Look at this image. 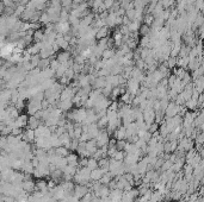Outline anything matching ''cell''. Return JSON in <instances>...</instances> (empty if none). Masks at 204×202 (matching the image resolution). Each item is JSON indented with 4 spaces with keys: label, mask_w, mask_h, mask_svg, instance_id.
Returning <instances> with one entry per match:
<instances>
[{
    "label": "cell",
    "mask_w": 204,
    "mask_h": 202,
    "mask_svg": "<svg viewBox=\"0 0 204 202\" xmlns=\"http://www.w3.org/2000/svg\"><path fill=\"white\" fill-rule=\"evenodd\" d=\"M180 111H182V107L179 105H177L176 102H170L168 107L165 111V115H166V118H173L176 115L180 114Z\"/></svg>",
    "instance_id": "obj_1"
},
{
    "label": "cell",
    "mask_w": 204,
    "mask_h": 202,
    "mask_svg": "<svg viewBox=\"0 0 204 202\" xmlns=\"http://www.w3.org/2000/svg\"><path fill=\"white\" fill-rule=\"evenodd\" d=\"M143 118H144V121L146 124L150 126L152 124H154L155 121V118H157V112L154 111V108H146L143 111Z\"/></svg>",
    "instance_id": "obj_2"
},
{
    "label": "cell",
    "mask_w": 204,
    "mask_h": 202,
    "mask_svg": "<svg viewBox=\"0 0 204 202\" xmlns=\"http://www.w3.org/2000/svg\"><path fill=\"white\" fill-rule=\"evenodd\" d=\"M138 90H140V82L134 77L130 79L128 81V92L133 96H136V95H138Z\"/></svg>",
    "instance_id": "obj_3"
},
{
    "label": "cell",
    "mask_w": 204,
    "mask_h": 202,
    "mask_svg": "<svg viewBox=\"0 0 204 202\" xmlns=\"http://www.w3.org/2000/svg\"><path fill=\"white\" fill-rule=\"evenodd\" d=\"M22 139H23L24 141H27V143H30V144L35 143V139H36V133H35V130L27 127L25 130H24L23 135H22Z\"/></svg>",
    "instance_id": "obj_4"
},
{
    "label": "cell",
    "mask_w": 204,
    "mask_h": 202,
    "mask_svg": "<svg viewBox=\"0 0 204 202\" xmlns=\"http://www.w3.org/2000/svg\"><path fill=\"white\" fill-rule=\"evenodd\" d=\"M90 191V188L87 186H82V184H75V188H74V195L81 200L84 196L86 195L87 193Z\"/></svg>",
    "instance_id": "obj_5"
},
{
    "label": "cell",
    "mask_w": 204,
    "mask_h": 202,
    "mask_svg": "<svg viewBox=\"0 0 204 202\" xmlns=\"http://www.w3.org/2000/svg\"><path fill=\"white\" fill-rule=\"evenodd\" d=\"M114 138L117 140H124L127 139V127L125 126H119L114 133Z\"/></svg>",
    "instance_id": "obj_6"
},
{
    "label": "cell",
    "mask_w": 204,
    "mask_h": 202,
    "mask_svg": "<svg viewBox=\"0 0 204 202\" xmlns=\"http://www.w3.org/2000/svg\"><path fill=\"white\" fill-rule=\"evenodd\" d=\"M106 174V171L102 168H97L95 170H92L91 172V180L92 181H100L102 177Z\"/></svg>",
    "instance_id": "obj_7"
},
{
    "label": "cell",
    "mask_w": 204,
    "mask_h": 202,
    "mask_svg": "<svg viewBox=\"0 0 204 202\" xmlns=\"http://www.w3.org/2000/svg\"><path fill=\"white\" fill-rule=\"evenodd\" d=\"M68 161L69 165H73V167H79V159H80V156L75 152H69V155L66 157Z\"/></svg>",
    "instance_id": "obj_8"
},
{
    "label": "cell",
    "mask_w": 204,
    "mask_h": 202,
    "mask_svg": "<svg viewBox=\"0 0 204 202\" xmlns=\"http://www.w3.org/2000/svg\"><path fill=\"white\" fill-rule=\"evenodd\" d=\"M122 196H123V190H121V189H114V190H111L109 197L112 202H121Z\"/></svg>",
    "instance_id": "obj_9"
},
{
    "label": "cell",
    "mask_w": 204,
    "mask_h": 202,
    "mask_svg": "<svg viewBox=\"0 0 204 202\" xmlns=\"http://www.w3.org/2000/svg\"><path fill=\"white\" fill-rule=\"evenodd\" d=\"M40 120H41V119H38L36 115H30V117H29V120H27V127L32 128V130H36L40 125H42Z\"/></svg>",
    "instance_id": "obj_10"
},
{
    "label": "cell",
    "mask_w": 204,
    "mask_h": 202,
    "mask_svg": "<svg viewBox=\"0 0 204 202\" xmlns=\"http://www.w3.org/2000/svg\"><path fill=\"white\" fill-rule=\"evenodd\" d=\"M22 186H23L24 191H27L29 194L34 193L35 190H36V182H34L32 180H30V181H24Z\"/></svg>",
    "instance_id": "obj_11"
},
{
    "label": "cell",
    "mask_w": 204,
    "mask_h": 202,
    "mask_svg": "<svg viewBox=\"0 0 204 202\" xmlns=\"http://www.w3.org/2000/svg\"><path fill=\"white\" fill-rule=\"evenodd\" d=\"M73 101L72 100H66V101H59L57 102V108H60L62 112L63 111H72L73 107Z\"/></svg>",
    "instance_id": "obj_12"
},
{
    "label": "cell",
    "mask_w": 204,
    "mask_h": 202,
    "mask_svg": "<svg viewBox=\"0 0 204 202\" xmlns=\"http://www.w3.org/2000/svg\"><path fill=\"white\" fill-rule=\"evenodd\" d=\"M198 105H199L198 100H196V99H192V98H191L190 100H187L186 102H185V106H186V108H187V109H190V111L196 109V108L198 107Z\"/></svg>",
    "instance_id": "obj_13"
},
{
    "label": "cell",
    "mask_w": 204,
    "mask_h": 202,
    "mask_svg": "<svg viewBox=\"0 0 204 202\" xmlns=\"http://www.w3.org/2000/svg\"><path fill=\"white\" fill-rule=\"evenodd\" d=\"M62 170H63V174H65V175L74 176L75 174L78 172V168H76V167H73V165H69V164H68L66 168L62 169Z\"/></svg>",
    "instance_id": "obj_14"
},
{
    "label": "cell",
    "mask_w": 204,
    "mask_h": 202,
    "mask_svg": "<svg viewBox=\"0 0 204 202\" xmlns=\"http://www.w3.org/2000/svg\"><path fill=\"white\" fill-rule=\"evenodd\" d=\"M87 168H90L91 170H95L97 168H99V161H97L93 157H90L89 163H87Z\"/></svg>",
    "instance_id": "obj_15"
},
{
    "label": "cell",
    "mask_w": 204,
    "mask_h": 202,
    "mask_svg": "<svg viewBox=\"0 0 204 202\" xmlns=\"http://www.w3.org/2000/svg\"><path fill=\"white\" fill-rule=\"evenodd\" d=\"M125 156H127V152H125L124 150H118V151L116 152L115 156H114L112 158H114V159H116V161L124 162V158H125Z\"/></svg>",
    "instance_id": "obj_16"
},
{
    "label": "cell",
    "mask_w": 204,
    "mask_h": 202,
    "mask_svg": "<svg viewBox=\"0 0 204 202\" xmlns=\"http://www.w3.org/2000/svg\"><path fill=\"white\" fill-rule=\"evenodd\" d=\"M55 151H56V155L60 156V157H67V156L69 155L68 149L65 148V146H60V148L55 149Z\"/></svg>",
    "instance_id": "obj_17"
},
{
    "label": "cell",
    "mask_w": 204,
    "mask_h": 202,
    "mask_svg": "<svg viewBox=\"0 0 204 202\" xmlns=\"http://www.w3.org/2000/svg\"><path fill=\"white\" fill-rule=\"evenodd\" d=\"M112 177H114V176H112V174H111V172H106V174H105V175L103 176L102 177V180H100V183H102V184H105V186H108V184H109L110 182L112 181V180H114V178H112Z\"/></svg>",
    "instance_id": "obj_18"
},
{
    "label": "cell",
    "mask_w": 204,
    "mask_h": 202,
    "mask_svg": "<svg viewBox=\"0 0 204 202\" xmlns=\"http://www.w3.org/2000/svg\"><path fill=\"white\" fill-rule=\"evenodd\" d=\"M98 125H99V127H100V128H106V127H108V125H109V117H108V115H105V117L100 118V119L98 120Z\"/></svg>",
    "instance_id": "obj_19"
},
{
    "label": "cell",
    "mask_w": 204,
    "mask_h": 202,
    "mask_svg": "<svg viewBox=\"0 0 204 202\" xmlns=\"http://www.w3.org/2000/svg\"><path fill=\"white\" fill-rule=\"evenodd\" d=\"M172 165H173V163H172L170 159L165 161L163 164V167H161V169H160V172H163V171H167V170L172 169Z\"/></svg>",
    "instance_id": "obj_20"
},
{
    "label": "cell",
    "mask_w": 204,
    "mask_h": 202,
    "mask_svg": "<svg viewBox=\"0 0 204 202\" xmlns=\"http://www.w3.org/2000/svg\"><path fill=\"white\" fill-rule=\"evenodd\" d=\"M79 144H80V140L76 139V138H73L72 139V144H70V150L72 151H76L78 148H79Z\"/></svg>",
    "instance_id": "obj_21"
},
{
    "label": "cell",
    "mask_w": 204,
    "mask_h": 202,
    "mask_svg": "<svg viewBox=\"0 0 204 202\" xmlns=\"http://www.w3.org/2000/svg\"><path fill=\"white\" fill-rule=\"evenodd\" d=\"M91 139H93V138H92V135H90L89 132H84V133H82V135H81V137H80V139H79V140H80V141H85V143H87V141L91 140Z\"/></svg>",
    "instance_id": "obj_22"
},
{
    "label": "cell",
    "mask_w": 204,
    "mask_h": 202,
    "mask_svg": "<svg viewBox=\"0 0 204 202\" xmlns=\"http://www.w3.org/2000/svg\"><path fill=\"white\" fill-rule=\"evenodd\" d=\"M87 163H89V158H86V157H80V159H79V168H85V167H87Z\"/></svg>",
    "instance_id": "obj_23"
},
{
    "label": "cell",
    "mask_w": 204,
    "mask_h": 202,
    "mask_svg": "<svg viewBox=\"0 0 204 202\" xmlns=\"http://www.w3.org/2000/svg\"><path fill=\"white\" fill-rule=\"evenodd\" d=\"M125 145H127V141H125V139H124V140H117L116 148H117V150H124Z\"/></svg>",
    "instance_id": "obj_24"
},
{
    "label": "cell",
    "mask_w": 204,
    "mask_h": 202,
    "mask_svg": "<svg viewBox=\"0 0 204 202\" xmlns=\"http://www.w3.org/2000/svg\"><path fill=\"white\" fill-rule=\"evenodd\" d=\"M158 128H159V125H158V122H154V124H152V125L149 126V131L152 132V133H154V132L159 131Z\"/></svg>",
    "instance_id": "obj_25"
},
{
    "label": "cell",
    "mask_w": 204,
    "mask_h": 202,
    "mask_svg": "<svg viewBox=\"0 0 204 202\" xmlns=\"http://www.w3.org/2000/svg\"><path fill=\"white\" fill-rule=\"evenodd\" d=\"M108 186H109V188L111 189V190H114V189H117V181H116V180H112V181L110 182Z\"/></svg>",
    "instance_id": "obj_26"
}]
</instances>
